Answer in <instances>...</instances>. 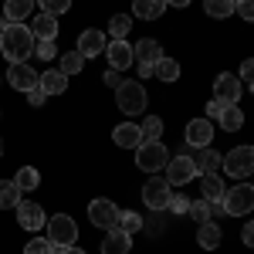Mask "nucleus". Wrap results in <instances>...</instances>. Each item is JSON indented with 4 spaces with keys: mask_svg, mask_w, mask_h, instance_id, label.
Segmentation results:
<instances>
[{
    "mask_svg": "<svg viewBox=\"0 0 254 254\" xmlns=\"http://www.w3.org/2000/svg\"><path fill=\"white\" fill-rule=\"evenodd\" d=\"M34 34H31V27L27 24H7L3 31H0V51H3V58L10 61H31L34 55Z\"/></svg>",
    "mask_w": 254,
    "mask_h": 254,
    "instance_id": "f257e3e1",
    "label": "nucleus"
},
{
    "mask_svg": "<svg viewBox=\"0 0 254 254\" xmlns=\"http://www.w3.org/2000/svg\"><path fill=\"white\" fill-rule=\"evenodd\" d=\"M166 163H170V153H166L163 139L142 142V146L136 149V166L142 170V173H159V170H166Z\"/></svg>",
    "mask_w": 254,
    "mask_h": 254,
    "instance_id": "f03ea898",
    "label": "nucleus"
},
{
    "mask_svg": "<svg viewBox=\"0 0 254 254\" xmlns=\"http://www.w3.org/2000/svg\"><path fill=\"white\" fill-rule=\"evenodd\" d=\"M224 210H227V217H244L254 210V187L251 183H234L227 193H224Z\"/></svg>",
    "mask_w": 254,
    "mask_h": 254,
    "instance_id": "7ed1b4c3",
    "label": "nucleus"
},
{
    "mask_svg": "<svg viewBox=\"0 0 254 254\" xmlns=\"http://www.w3.org/2000/svg\"><path fill=\"white\" fill-rule=\"evenodd\" d=\"M44 231H48L51 248H71L75 237H78V227H75V220H71L68 214H55L48 224H44Z\"/></svg>",
    "mask_w": 254,
    "mask_h": 254,
    "instance_id": "20e7f679",
    "label": "nucleus"
},
{
    "mask_svg": "<svg viewBox=\"0 0 254 254\" xmlns=\"http://www.w3.org/2000/svg\"><path fill=\"white\" fill-rule=\"evenodd\" d=\"M116 102L119 109L126 112V116H139L142 109H146V88H142V81H126L116 88Z\"/></svg>",
    "mask_w": 254,
    "mask_h": 254,
    "instance_id": "39448f33",
    "label": "nucleus"
},
{
    "mask_svg": "<svg viewBox=\"0 0 254 254\" xmlns=\"http://www.w3.org/2000/svg\"><path fill=\"white\" fill-rule=\"evenodd\" d=\"M220 166L227 170V176H234V180L251 176L254 173V146H234L227 156L220 159Z\"/></svg>",
    "mask_w": 254,
    "mask_h": 254,
    "instance_id": "423d86ee",
    "label": "nucleus"
},
{
    "mask_svg": "<svg viewBox=\"0 0 254 254\" xmlns=\"http://www.w3.org/2000/svg\"><path fill=\"white\" fill-rule=\"evenodd\" d=\"M190 180H196V166L190 159V146H187L180 156H170V163H166V183L170 187H187Z\"/></svg>",
    "mask_w": 254,
    "mask_h": 254,
    "instance_id": "0eeeda50",
    "label": "nucleus"
},
{
    "mask_svg": "<svg viewBox=\"0 0 254 254\" xmlns=\"http://www.w3.org/2000/svg\"><path fill=\"white\" fill-rule=\"evenodd\" d=\"M119 214H122V210H119L112 200H105V196H98V200L88 203V220L95 224L98 231H112L119 224Z\"/></svg>",
    "mask_w": 254,
    "mask_h": 254,
    "instance_id": "6e6552de",
    "label": "nucleus"
},
{
    "mask_svg": "<svg viewBox=\"0 0 254 254\" xmlns=\"http://www.w3.org/2000/svg\"><path fill=\"white\" fill-rule=\"evenodd\" d=\"M7 85L17 88V92H31V88L41 85V71L31 68V61H14V64L7 68Z\"/></svg>",
    "mask_w": 254,
    "mask_h": 254,
    "instance_id": "1a4fd4ad",
    "label": "nucleus"
},
{
    "mask_svg": "<svg viewBox=\"0 0 254 254\" xmlns=\"http://www.w3.org/2000/svg\"><path fill=\"white\" fill-rule=\"evenodd\" d=\"M170 196H173V187H170L166 180H156V176H153V180L142 183V203H146L149 210H159V214H163L166 203H170Z\"/></svg>",
    "mask_w": 254,
    "mask_h": 254,
    "instance_id": "9d476101",
    "label": "nucleus"
},
{
    "mask_svg": "<svg viewBox=\"0 0 254 254\" xmlns=\"http://www.w3.org/2000/svg\"><path fill=\"white\" fill-rule=\"evenodd\" d=\"M214 122L210 119H190L187 122V146L190 149H203V146H210L214 142Z\"/></svg>",
    "mask_w": 254,
    "mask_h": 254,
    "instance_id": "9b49d317",
    "label": "nucleus"
},
{
    "mask_svg": "<svg viewBox=\"0 0 254 254\" xmlns=\"http://www.w3.org/2000/svg\"><path fill=\"white\" fill-rule=\"evenodd\" d=\"M14 210H17V224L24 227V231H41V227L48 224V217H44V207H41V203L20 200Z\"/></svg>",
    "mask_w": 254,
    "mask_h": 254,
    "instance_id": "f8f14e48",
    "label": "nucleus"
},
{
    "mask_svg": "<svg viewBox=\"0 0 254 254\" xmlns=\"http://www.w3.org/2000/svg\"><path fill=\"white\" fill-rule=\"evenodd\" d=\"M105 44H109V41H105V34H102L98 27H88V31H81V34H78V48H75V51L88 61V58L105 55Z\"/></svg>",
    "mask_w": 254,
    "mask_h": 254,
    "instance_id": "ddd939ff",
    "label": "nucleus"
},
{
    "mask_svg": "<svg viewBox=\"0 0 254 254\" xmlns=\"http://www.w3.org/2000/svg\"><path fill=\"white\" fill-rule=\"evenodd\" d=\"M241 75H217V81H214V98H220L224 105H237V98H241Z\"/></svg>",
    "mask_w": 254,
    "mask_h": 254,
    "instance_id": "4468645a",
    "label": "nucleus"
},
{
    "mask_svg": "<svg viewBox=\"0 0 254 254\" xmlns=\"http://www.w3.org/2000/svg\"><path fill=\"white\" fill-rule=\"evenodd\" d=\"M105 51H109V68H116V71L132 68V61H136V51H132L129 41H109Z\"/></svg>",
    "mask_w": 254,
    "mask_h": 254,
    "instance_id": "2eb2a0df",
    "label": "nucleus"
},
{
    "mask_svg": "<svg viewBox=\"0 0 254 254\" xmlns=\"http://www.w3.org/2000/svg\"><path fill=\"white\" fill-rule=\"evenodd\" d=\"M112 142H116L119 149H139L142 146V132H139L136 122H122L112 129Z\"/></svg>",
    "mask_w": 254,
    "mask_h": 254,
    "instance_id": "dca6fc26",
    "label": "nucleus"
},
{
    "mask_svg": "<svg viewBox=\"0 0 254 254\" xmlns=\"http://www.w3.org/2000/svg\"><path fill=\"white\" fill-rule=\"evenodd\" d=\"M190 159H193L196 173H217L220 170V153H214L210 146H203V149H190Z\"/></svg>",
    "mask_w": 254,
    "mask_h": 254,
    "instance_id": "f3484780",
    "label": "nucleus"
},
{
    "mask_svg": "<svg viewBox=\"0 0 254 254\" xmlns=\"http://www.w3.org/2000/svg\"><path fill=\"white\" fill-rule=\"evenodd\" d=\"M109 237H102V254H129L132 251V237L122 234L119 227H112V231H105Z\"/></svg>",
    "mask_w": 254,
    "mask_h": 254,
    "instance_id": "a211bd4d",
    "label": "nucleus"
},
{
    "mask_svg": "<svg viewBox=\"0 0 254 254\" xmlns=\"http://www.w3.org/2000/svg\"><path fill=\"white\" fill-rule=\"evenodd\" d=\"M68 88V75L61 71V68H48V71H41V92L51 98V95H61Z\"/></svg>",
    "mask_w": 254,
    "mask_h": 254,
    "instance_id": "6ab92c4d",
    "label": "nucleus"
},
{
    "mask_svg": "<svg viewBox=\"0 0 254 254\" xmlns=\"http://www.w3.org/2000/svg\"><path fill=\"white\" fill-rule=\"evenodd\" d=\"M31 34H34V41H55L58 38V20L41 10L38 17L31 20Z\"/></svg>",
    "mask_w": 254,
    "mask_h": 254,
    "instance_id": "aec40b11",
    "label": "nucleus"
},
{
    "mask_svg": "<svg viewBox=\"0 0 254 254\" xmlns=\"http://www.w3.org/2000/svg\"><path fill=\"white\" fill-rule=\"evenodd\" d=\"M34 3L38 0H7L3 3V17L10 20V24H24V20L34 14Z\"/></svg>",
    "mask_w": 254,
    "mask_h": 254,
    "instance_id": "412c9836",
    "label": "nucleus"
},
{
    "mask_svg": "<svg viewBox=\"0 0 254 254\" xmlns=\"http://www.w3.org/2000/svg\"><path fill=\"white\" fill-rule=\"evenodd\" d=\"M132 51H136V61H142V64H156V61L163 58V48H159V41H153V38L136 41Z\"/></svg>",
    "mask_w": 254,
    "mask_h": 254,
    "instance_id": "4be33fe9",
    "label": "nucleus"
},
{
    "mask_svg": "<svg viewBox=\"0 0 254 254\" xmlns=\"http://www.w3.org/2000/svg\"><path fill=\"white\" fill-rule=\"evenodd\" d=\"M166 10V0H132V14L139 20H159Z\"/></svg>",
    "mask_w": 254,
    "mask_h": 254,
    "instance_id": "5701e85b",
    "label": "nucleus"
},
{
    "mask_svg": "<svg viewBox=\"0 0 254 254\" xmlns=\"http://www.w3.org/2000/svg\"><path fill=\"white\" fill-rule=\"evenodd\" d=\"M200 193H203V200L217 203V200H224L227 187H224V180H220L217 173H203V180H200Z\"/></svg>",
    "mask_w": 254,
    "mask_h": 254,
    "instance_id": "b1692460",
    "label": "nucleus"
},
{
    "mask_svg": "<svg viewBox=\"0 0 254 254\" xmlns=\"http://www.w3.org/2000/svg\"><path fill=\"white\" fill-rule=\"evenodd\" d=\"M217 126L224 132H237V129H244V112L237 105H224V112L217 116Z\"/></svg>",
    "mask_w": 254,
    "mask_h": 254,
    "instance_id": "393cba45",
    "label": "nucleus"
},
{
    "mask_svg": "<svg viewBox=\"0 0 254 254\" xmlns=\"http://www.w3.org/2000/svg\"><path fill=\"white\" fill-rule=\"evenodd\" d=\"M196 241H200V248H203V251H217V244H220V227H217L214 220L200 224V231H196Z\"/></svg>",
    "mask_w": 254,
    "mask_h": 254,
    "instance_id": "a878e982",
    "label": "nucleus"
},
{
    "mask_svg": "<svg viewBox=\"0 0 254 254\" xmlns=\"http://www.w3.org/2000/svg\"><path fill=\"white\" fill-rule=\"evenodd\" d=\"M153 68H156L153 78H159V81H176V78H180V61H176V58H166V55H163Z\"/></svg>",
    "mask_w": 254,
    "mask_h": 254,
    "instance_id": "bb28decb",
    "label": "nucleus"
},
{
    "mask_svg": "<svg viewBox=\"0 0 254 254\" xmlns=\"http://www.w3.org/2000/svg\"><path fill=\"white\" fill-rule=\"evenodd\" d=\"M203 10H207L210 17L224 20V17H231V14L237 10V0H203Z\"/></svg>",
    "mask_w": 254,
    "mask_h": 254,
    "instance_id": "cd10ccee",
    "label": "nucleus"
},
{
    "mask_svg": "<svg viewBox=\"0 0 254 254\" xmlns=\"http://www.w3.org/2000/svg\"><path fill=\"white\" fill-rule=\"evenodd\" d=\"M122 234H129V237H136L139 231H142V217L136 214V210H122L119 214V224H116Z\"/></svg>",
    "mask_w": 254,
    "mask_h": 254,
    "instance_id": "c85d7f7f",
    "label": "nucleus"
},
{
    "mask_svg": "<svg viewBox=\"0 0 254 254\" xmlns=\"http://www.w3.org/2000/svg\"><path fill=\"white\" fill-rule=\"evenodd\" d=\"M14 183L20 187V193H24V190H38L41 187V173L34 170V166H20L17 176H14Z\"/></svg>",
    "mask_w": 254,
    "mask_h": 254,
    "instance_id": "c756f323",
    "label": "nucleus"
},
{
    "mask_svg": "<svg viewBox=\"0 0 254 254\" xmlns=\"http://www.w3.org/2000/svg\"><path fill=\"white\" fill-rule=\"evenodd\" d=\"M20 203V187L14 180H0V210L3 207H17Z\"/></svg>",
    "mask_w": 254,
    "mask_h": 254,
    "instance_id": "7c9ffc66",
    "label": "nucleus"
},
{
    "mask_svg": "<svg viewBox=\"0 0 254 254\" xmlns=\"http://www.w3.org/2000/svg\"><path fill=\"white\" fill-rule=\"evenodd\" d=\"M132 31V17H126V14H116V17L109 20V34L112 41H126V34Z\"/></svg>",
    "mask_w": 254,
    "mask_h": 254,
    "instance_id": "2f4dec72",
    "label": "nucleus"
},
{
    "mask_svg": "<svg viewBox=\"0 0 254 254\" xmlns=\"http://www.w3.org/2000/svg\"><path fill=\"white\" fill-rule=\"evenodd\" d=\"M64 75H78L81 68H85V58H81L78 51H68V55H61V64H58Z\"/></svg>",
    "mask_w": 254,
    "mask_h": 254,
    "instance_id": "473e14b6",
    "label": "nucleus"
},
{
    "mask_svg": "<svg viewBox=\"0 0 254 254\" xmlns=\"http://www.w3.org/2000/svg\"><path fill=\"white\" fill-rule=\"evenodd\" d=\"M139 132H142V142H153V139H159V136H163V119L149 116L142 126H139Z\"/></svg>",
    "mask_w": 254,
    "mask_h": 254,
    "instance_id": "72a5a7b5",
    "label": "nucleus"
},
{
    "mask_svg": "<svg viewBox=\"0 0 254 254\" xmlns=\"http://www.w3.org/2000/svg\"><path fill=\"white\" fill-rule=\"evenodd\" d=\"M187 214L193 217L196 224H207V220H214V217H210V200H203V196H200L196 203H190V210H187Z\"/></svg>",
    "mask_w": 254,
    "mask_h": 254,
    "instance_id": "f704fd0d",
    "label": "nucleus"
},
{
    "mask_svg": "<svg viewBox=\"0 0 254 254\" xmlns=\"http://www.w3.org/2000/svg\"><path fill=\"white\" fill-rule=\"evenodd\" d=\"M41 10L44 14H51V17H58V14H68L71 10V0H38Z\"/></svg>",
    "mask_w": 254,
    "mask_h": 254,
    "instance_id": "c9c22d12",
    "label": "nucleus"
},
{
    "mask_svg": "<svg viewBox=\"0 0 254 254\" xmlns=\"http://www.w3.org/2000/svg\"><path fill=\"white\" fill-rule=\"evenodd\" d=\"M24 254H51V241L48 237H34V241H27Z\"/></svg>",
    "mask_w": 254,
    "mask_h": 254,
    "instance_id": "e433bc0d",
    "label": "nucleus"
},
{
    "mask_svg": "<svg viewBox=\"0 0 254 254\" xmlns=\"http://www.w3.org/2000/svg\"><path fill=\"white\" fill-rule=\"evenodd\" d=\"M34 55L44 61H55V55H58V48H55V41H38L34 44Z\"/></svg>",
    "mask_w": 254,
    "mask_h": 254,
    "instance_id": "4c0bfd02",
    "label": "nucleus"
},
{
    "mask_svg": "<svg viewBox=\"0 0 254 254\" xmlns=\"http://www.w3.org/2000/svg\"><path fill=\"white\" fill-rule=\"evenodd\" d=\"M166 210H173V214H187V210H190V200H187L183 193H173V196H170V203H166Z\"/></svg>",
    "mask_w": 254,
    "mask_h": 254,
    "instance_id": "58836bf2",
    "label": "nucleus"
},
{
    "mask_svg": "<svg viewBox=\"0 0 254 254\" xmlns=\"http://www.w3.org/2000/svg\"><path fill=\"white\" fill-rule=\"evenodd\" d=\"M234 14H241L248 24H254V0H237V10H234Z\"/></svg>",
    "mask_w": 254,
    "mask_h": 254,
    "instance_id": "ea45409f",
    "label": "nucleus"
},
{
    "mask_svg": "<svg viewBox=\"0 0 254 254\" xmlns=\"http://www.w3.org/2000/svg\"><path fill=\"white\" fill-rule=\"evenodd\" d=\"M220 112H224V102H220V98H214V102H207V119H210V122H214V119L220 116Z\"/></svg>",
    "mask_w": 254,
    "mask_h": 254,
    "instance_id": "a19ab883",
    "label": "nucleus"
},
{
    "mask_svg": "<svg viewBox=\"0 0 254 254\" xmlns=\"http://www.w3.org/2000/svg\"><path fill=\"white\" fill-rule=\"evenodd\" d=\"M102 81H105L109 88H119V85H122V78H119V71H116V68H109V71L102 75Z\"/></svg>",
    "mask_w": 254,
    "mask_h": 254,
    "instance_id": "79ce46f5",
    "label": "nucleus"
},
{
    "mask_svg": "<svg viewBox=\"0 0 254 254\" xmlns=\"http://www.w3.org/2000/svg\"><path fill=\"white\" fill-rule=\"evenodd\" d=\"M27 102H31V105H44V102H48V95L41 92V85H38V88H31V92H27Z\"/></svg>",
    "mask_w": 254,
    "mask_h": 254,
    "instance_id": "37998d69",
    "label": "nucleus"
},
{
    "mask_svg": "<svg viewBox=\"0 0 254 254\" xmlns=\"http://www.w3.org/2000/svg\"><path fill=\"white\" fill-rule=\"evenodd\" d=\"M241 241H244V248H254V220H251V224H244V231H241Z\"/></svg>",
    "mask_w": 254,
    "mask_h": 254,
    "instance_id": "c03bdc74",
    "label": "nucleus"
},
{
    "mask_svg": "<svg viewBox=\"0 0 254 254\" xmlns=\"http://www.w3.org/2000/svg\"><path fill=\"white\" fill-rule=\"evenodd\" d=\"M241 75H244V81H248V85H254V58H248L244 64H241Z\"/></svg>",
    "mask_w": 254,
    "mask_h": 254,
    "instance_id": "a18cd8bd",
    "label": "nucleus"
},
{
    "mask_svg": "<svg viewBox=\"0 0 254 254\" xmlns=\"http://www.w3.org/2000/svg\"><path fill=\"white\" fill-rule=\"evenodd\" d=\"M153 75H156V68H153V64H142V61H139V78H153Z\"/></svg>",
    "mask_w": 254,
    "mask_h": 254,
    "instance_id": "49530a36",
    "label": "nucleus"
},
{
    "mask_svg": "<svg viewBox=\"0 0 254 254\" xmlns=\"http://www.w3.org/2000/svg\"><path fill=\"white\" fill-rule=\"evenodd\" d=\"M166 7H190V0H166Z\"/></svg>",
    "mask_w": 254,
    "mask_h": 254,
    "instance_id": "de8ad7c7",
    "label": "nucleus"
},
{
    "mask_svg": "<svg viewBox=\"0 0 254 254\" xmlns=\"http://www.w3.org/2000/svg\"><path fill=\"white\" fill-rule=\"evenodd\" d=\"M64 254H85V251H78V248L71 244V248H64Z\"/></svg>",
    "mask_w": 254,
    "mask_h": 254,
    "instance_id": "09e8293b",
    "label": "nucleus"
},
{
    "mask_svg": "<svg viewBox=\"0 0 254 254\" xmlns=\"http://www.w3.org/2000/svg\"><path fill=\"white\" fill-rule=\"evenodd\" d=\"M0 156H3V139H0Z\"/></svg>",
    "mask_w": 254,
    "mask_h": 254,
    "instance_id": "8fccbe9b",
    "label": "nucleus"
},
{
    "mask_svg": "<svg viewBox=\"0 0 254 254\" xmlns=\"http://www.w3.org/2000/svg\"><path fill=\"white\" fill-rule=\"evenodd\" d=\"M251 180H254V173H251ZM251 187H254V183H251Z\"/></svg>",
    "mask_w": 254,
    "mask_h": 254,
    "instance_id": "3c124183",
    "label": "nucleus"
}]
</instances>
